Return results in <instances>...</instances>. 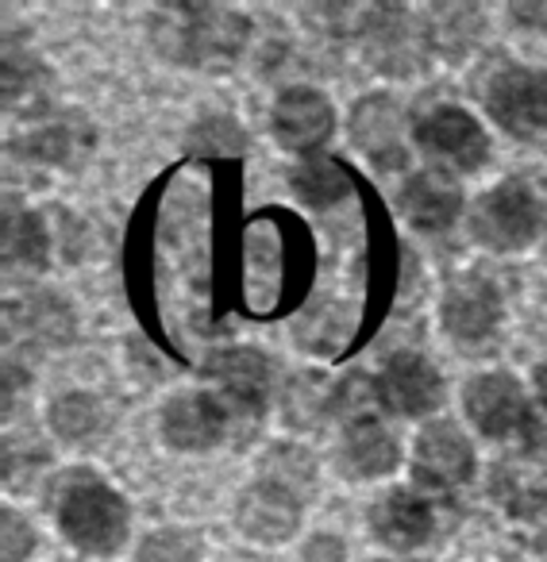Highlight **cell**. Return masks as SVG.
<instances>
[{
  "instance_id": "obj_26",
  "label": "cell",
  "mask_w": 547,
  "mask_h": 562,
  "mask_svg": "<svg viewBox=\"0 0 547 562\" xmlns=\"http://www.w3.org/2000/svg\"><path fill=\"white\" fill-rule=\"evenodd\" d=\"M258 477L278 490L293 493V497L305 505L316 493V482H321V467H316V454L301 443H274L270 451L258 462Z\"/></svg>"
},
{
  "instance_id": "obj_25",
  "label": "cell",
  "mask_w": 547,
  "mask_h": 562,
  "mask_svg": "<svg viewBox=\"0 0 547 562\" xmlns=\"http://www.w3.org/2000/svg\"><path fill=\"white\" fill-rule=\"evenodd\" d=\"M47 424L63 443L70 447H86L93 439H101L112 428V413L104 405V397L89 390H66L51 401L47 408Z\"/></svg>"
},
{
  "instance_id": "obj_3",
  "label": "cell",
  "mask_w": 547,
  "mask_h": 562,
  "mask_svg": "<svg viewBox=\"0 0 547 562\" xmlns=\"http://www.w3.org/2000/svg\"><path fill=\"white\" fill-rule=\"evenodd\" d=\"M547 227V193L528 178L516 173L501 186L485 189L467 209V232L478 247L493 255H516L532 247Z\"/></svg>"
},
{
  "instance_id": "obj_12",
  "label": "cell",
  "mask_w": 547,
  "mask_h": 562,
  "mask_svg": "<svg viewBox=\"0 0 547 562\" xmlns=\"http://www.w3.org/2000/svg\"><path fill=\"white\" fill-rule=\"evenodd\" d=\"M375 390H378V405L386 413L401 416V420H424V416L439 413L447 397L444 374L421 351L390 355L382 362V370H378Z\"/></svg>"
},
{
  "instance_id": "obj_4",
  "label": "cell",
  "mask_w": 547,
  "mask_h": 562,
  "mask_svg": "<svg viewBox=\"0 0 547 562\" xmlns=\"http://www.w3.org/2000/svg\"><path fill=\"white\" fill-rule=\"evenodd\" d=\"M478 101L505 135L521 143L547 139V66H521L509 55H490L475 78Z\"/></svg>"
},
{
  "instance_id": "obj_16",
  "label": "cell",
  "mask_w": 547,
  "mask_h": 562,
  "mask_svg": "<svg viewBox=\"0 0 547 562\" xmlns=\"http://www.w3.org/2000/svg\"><path fill=\"white\" fill-rule=\"evenodd\" d=\"M158 431L174 451H212L220 443H232V420H227L224 405L212 397L209 390H189L174 393L158 413Z\"/></svg>"
},
{
  "instance_id": "obj_13",
  "label": "cell",
  "mask_w": 547,
  "mask_h": 562,
  "mask_svg": "<svg viewBox=\"0 0 547 562\" xmlns=\"http://www.w3.org/2000/svg\"><path fill=\"white\" fill-rule=\"evenodd\" d=\"M475 470H478L475 443H470L459 424H451V420L424 424L413 443V477L421 490L444 497V493L470 485Z\"/></svg>"
},
{
  "instance_id": "obj_7",
  "label": "cell",
  "mask_w": 547,
  "mask_h": 562,
  "mask_svg": "<svg viewBox=\"0 0 547 562\" xmlns=\"http://www.w3.org/2000/svg\"><path fill=\"white\" fill-rule=\"evenodd\" d=\"M439 328L459 351L490 355L505 331V301L485 273H455L439 297Z\"/></svg>"
},
{
  "instance_id": "obj_18",
  "label": "cell",
  "mask_w": 547,
  "mask_h": 562,
  "mask_svg": "<svg viewBox=\"0 0 547 562\" xmlns=\"http://www.w3.org/2000/svg\"><path fill=\"white\" fill-rule=\"evenodd\" d=\"M462 189L451 173L436 170H416L405 178V186L398 189V212L409 220V227L424 235H444L459 224L462 216Z\"/></svg>"
},
{
  "instance_id": "obj_22",
  "label": "cell",
  "mask_w": 547,
  "mask_h": 562,
  "mask_svg": "<svg viewBox=\"0 0 547 562\" xmlns=\"http://www.w3.org/2000/svg\"><path fill=\"white\" fill-rule=\"evenodd\" d=\"M421 16L424 32H428L432 58H444L447 66H462L482 43L485 12L478 4H432Z\"/></svg>"
},
{
  "instance_id": "obj_14",
  "label": "cell",
  "mask_w": 547,
  "mask_h": 562,
  "mask_svg": "<svg viewBox=\"0 0 547 562\" xmlns=\"http://www.w3.org/2000/svg\"><path fill=\"white\" fill-rule=\"evenodd\" d=\"M270 132L274 143L290 155L313 158L324 150V143L336 135V109L313 86H290L274 97L270 104Z\"/></svg>"
},
{
  "instance_id": "obj_17",
  "label": "cell",
  "mask_w": 547,
  "mask_h": 562,
  "mask_svg": "<svg viewBox=\"0 0 547 562\" xmlns=\"http://www.w3.org/2000/svg\"><path fill=\"white\" fill-rule=\"evenodd\" d=\"M301 513H305V505H301L293 493L255 477V482L239 493V501H235V528H239V536L250 539V543L278 547L298 536Z\"/></svg>"
},
{
  "instance_id": "obj_29",
  "label": "cell",
  "mask_w": 547,
  "mask_h": 562,
  "mask_svg": "<svg viewBox=\"0 0 547 562\" xmlns=\"http://www.w3.org/2000/svg\"><path fill=\"white\" fill-rule=\"evenodd\" d=\"M135 562H204V539L193 528H155L139 543Z\"/></svg>"
},
{
  "instance_id": "obj_2",
  "label": "cell",
  "mask_w": 547,
  "mask_h": 562,
  "mask_svg": "<svg viewBox=\"0 0 547 562\" xmlns=\"http://www.w3.org/2000/svg\"><path fill=\"white\" fill-rule=\"evenodd\" d=\"M51 513H55L66 543L78 547L81 554H97V559L116 554L132 531L127 501L120 497L116 485L104 482L93 470H66L51 485Z\"/></svg>"
},
{
  "instance_id": "obj_19",
  "label": "cell",
  "mask_w": 547,
  "mask_h": 562,
  "mask_svg": "<svg viewBox=\"0 0 547 562\" xmlns=\"http://www.w3.org/2000/svg\"><path fill=\"white\" fill-rule=\"evenodd\" d=\"M490 501L513 520H544L547 516V462L536 454H505L493 462Z\"/></svg>"
},
{
  "instance_id": "obj_30",
  "label": "cell",
  "mask_w": 547,
  "mask_h": 562,
  "mask_svg": "<svg viewBox=\"0 0 547 562\" xmlns=\"http://www.w3.org/2000/svg\"><path fill=\"white\" fill-rule=\"evenodd\" d=\"M336 405L328 393V385L321 382V378H290L282 390V408H286V420L293 424V428H309V424L321 420L328 408Z\"/></svg>"
},
{
  "instance_id": "obj_1",
  "label": "cell",
  "mask_w": 547,
  "mask_h": 562,
  "mask_svg": "<svg viewBox=\"0 0 547 562\" xmlns=\"http://www.w3.org/2000/svg\"><path fill=\"white\" fill-rule=\"evenodd\" d=\"M250 24L243 12L216 4H166L150 16V43L174 66L227 70L250 47Z\"/></svg>"
},
{
  "instance_id": "obj_21",
  "label": "cell",
  "mask_w": 547,
  "mask_h": 562,
  "mask_svg": "<svg viewBox=\"0 0 547 562\" xmlns=\"http://www.w3.org/2000/svg\"><path fill=\"white\" fill-rule=\"evenodd\" d=\"M339 474H347L351 482H378L390 477L401 467V443L382 420L367 416V420H351L339 439Z\"/></svg>"
},
{
  "instance_id": "obj_5",
  "label": "cell",
  "mask_w": 547,
  "mask_h": 562,
  "mask_svg": "<svg viewBox=\"0 0 547 562\" xmlns=\"http://www.w3.org/2000/svg\"><path fill=\"white\" fill-rule=\"evenodd\" d=\"M204 390L224 405L232 443H247L263 428L266 405L278 390V367L255 347H227L204 362Z\"/></svg>"
},
{
  "instance_id": "obj_9",
  "label": "cell",
  "mask_w": 547,
  "mask_h": 562,
  "mask_svg": "<svg viewBox=\"0 0 547 562\" xmlns=\"http://www.w3.org/2000/svg\"><path fill=\"white\" fill-rule=\"evenodd\" d=\"M421 155L444 173H478L490 158V132L462 104H436L413 124Z\"/></svg>"
},
{
  "instance_id": "obj_32",
  "label": "cell",
  "mask_w": 547,
  "mask_h": 562,
  "mask_svg": "<svg viewBox=\"0 0 547 562\" xmlns=\"http://www.w3.org/2000/svg\"><path fill=\"white\" fill-rule=\"evenodd\" d=\"M301 562H347V543L332 531H316L305 547H301Z\"/></svg>"
},
{
  "instance_id": "obj_27",
  "label": "cell",
  "mask_w": 547,
  "mask_h": 562,
  "mask_svg": "<svg viewBox=\"0 0 547 562\" xmlns=\"http://www.w3.org/2000/svg\"><path fill=\"white\" fill-rule=\"evenodd\" d=\"M290 186L298 201L309 204V209H336L347 196V170L332 158L313 155L301 158V166L290 173Z\"/></svg>"
},
{
  "instance_id": "obj_28",
  "label": "cell",
  "mask_w": 547,
  "mask_h": 562,
  "mask_svg": "<svg viewBox=\"0 0 547 562\" xmlns=\"http://www.w3.org/2000/svg\"><path fill=\"white\" fill-rule=\"evenodd\" d=\"M247 147H250V135L243 132L235 116H204L186 135L189 155H204V158H239L247 155Z\"/></svg>"
},
{
  "instance_id": "obj_11",
  "label": "cell",
  "mask_w": 547,
  "mask_h": 562,
  "mask_svg": "<svg viewBox=\"0 0 547 562\" xmlns=\"http://www.w3.org/2000/svg\"><path fill=\"white\" fill-rule=\"evenodd\" d=\"M462 413H467L470 428L482 431L485 439L524 436L528 424L536 420L528 390L509 370H485V374L470 378L462 385Z\"/></svg>"
},
{
  "instance_id": "obj_10",
  "label": "cell",
  "mask_w": 547,
  "mask_h": 562,
  "mask_svg": "<svg viewBox=\"0 0 547 562\" xmlns=\"http://www.w3.org/2000/svg\"><path fill=\"white\" fill-rule=\"evenodd\" d=\"M347 139L375 170L393 173L409 166V120L393 93H367L347 112Z\"/></svg>"
},
{
  "instance_id": "obj_33",
  "label": "cell",
  "mask_w": 547,
  "mask_h": 562,
  "mask_svg": "<svg viewBox=\"0 0 547 562\" xmlns=\"http://www.w3.org/2000/svg\"><path fill=\"white\" fill-rule=\"evenodd\" d=\"M509 16L528 32L547 35V0H516V4H509Z\"/></svg>"
},
{
  "instance_id": "obj_6",
  "label": "cell",
  "mask_w": 547,
  "mask_h": 562,
  "mask_svg": "<svg viewBox=\"0 0 547 562\" xmlns=\"http://www.w3.org/2000/svg\"><path fill=\"white\" fill-rule=\"evenodd\" d=\"M355 43L362 63L382 78H416L428 66L432 47L424 32V16L405 4H375L355 20Z\"/></svg>"
},
{
  "instance_id": "obj_20",
  "label": "cell",
  "mask_w": 547,
  "mask_h": 562,
  "mask_svg": "<svg viewBox=\"0 0 547 562\" xmlns=\"http://www.w3.org/2000/svg\"><path fill=\"white\" fill-rule=\"evenodd\" d=\"M9 331L16 344L32 347H70L78 339V316L70 301L51 290H27L9 301Z\"/></svg>"
},
{
  "instance_id": "obj_24",
  "label": "cell",
  "mask_w": 547,
  "mask_h": 562,
  "mask_svg": "<svg viewBox=\"0 0 547 562\" xmlns=\"http://www.w3.org/2000/svg\"><path fill=\"white\" fill-rule=\"evenodd\" d=\"M51 247H55V239H51L47 220L9 201V212H4V266L12 273H43L51 262Z\"/></svg>"
},
{
  "instance_id": "obj_23",
  "label": "cell",
  "mask_w": 547,
  "mask_h": 562,
  "mask_svg": "<svg viewBox=\"0 0 547 562\" xmlns=\"http://www.w3.org/2000/svg\"><path fill=\"white\" fill-rule=\"evenodd\" d=\"M0 89H4V112L12 116H40L51 101V70L35 50L9 43L4 47V70H0Z\"/></svg>"
},
{
  "instance_id": "obj_36",
  "label": "cell",
  "mask_w": 547,
  "mask_h": 562,
  "mask_svg": "<svg viewBox=\"0 0 547 562\" xmlns=\"http://www.w3.org/2000/svg\"><path fill=\"white\" fill-rule=\"evenodd\" d=\"M382 562H428V559H416V554H405V559H382Z\"/></svg>"
},
{
  "instance_id": "obj_8",
  "label": "cell",
  "mask_w": 547,
  "mask_h": 562,
  "mask_svg": "<svg viewBox=\"0 0 547 562\" xmlns=\"http://www.w3.org/2000/svg\"><path fill=\"white\" fill-rule=\"evenodd\" d=\"M370 536L393 554H413L432 547L451 524V513H447L444 497L439 493H428L421 485H398V490H386L382 497L370 505L367 513Z\"/></svg>"
},
{
  "instance_id": "obj_34",
  "label": "cell",
  "mask_w": 547,
  "mask_h": 562,
  "mask_svg": "<svg viewBox=\"0 0 547 562\" xmlns=\"http://www.w3.org/2000/svg\"><path fill=\"white\" fill-rule=\"evenodd\" d=\"M532 390H536V401L544 405V413H547V359L532 370Z\"/></svg>"
},
{
  "instance_id": "obj_31",
  "label": "cell",
  "mask_w": 547,
  "mask_h": 562,
  "mask_svg": "<svg viewBox=\"0 0 547 562\" xmlns=\"http://www.w3.org/2000/svg\"><path fill=\"white\" fill-rule=\"evenodd\" d=\"M40 547V531L20 508L0 513V562H27Z\"/></svg>"
},
{
  "instance_id": "obj_35",
  "label": "cell",
  "mask_w": 547,
  "mask_h": 562,
  "mask_svg": "<svg viewBox=\"0 0 547 562\" xmlns=\"http://www.w3.org/2000/svg\"><path fill=\"white\" fill-rule=\"evenodd\" d=\"M532 551H536V559H539V562H547V528L536 536V543H532Z\"/></svg>"
},
{
  "instance_id": "obj_15",
  "label": "cell",
  "mask_w": 547,
  "mask_h": 562,
  "mask_svg": "<svg viewBox=\"0 0 547 562\" xmlns=\"http://www.w3.org/2000/svg\"><path fill=\"white\" fill-rule=\"evenodd\" d=\"M97 147V132L81 112H58V116L35 120L27 132L12 135L9 150L27 162L58 166V170H78Z\"/></svg>"
}]
</instances>
